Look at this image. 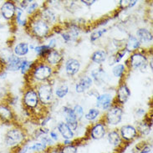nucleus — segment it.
I'll return each instance as SVG.
<instances>
[{
	"mask_svg": "<svg viewBox=\"0 0 153 153\" xmlns=\"http://www.w3.org/2000/svg\"><path fill=\"white\" fill-rule=\"evenodd\" d=\"M137 1H120V5L122 8H131L137 4Z\"/></svg>",
	"mask_w": 153,
	"mask_h": 153,
	"instance_id": "obj_39",
	"label": "nucleus"
},
{
	"mask_svg": "<svg viewBox=\"0 0 153 153\" xmlns=\"http://www.w3.org/2000/svg\"><path fill=\"white\" fill-rule=\"evenodd\" d=\"M28 150H29V147H26V146H25V147H24L23 149L19 150L16 153H26Z\"/></svg>",
	"mask_w": 153,
	"mask_h": 153,
	"instance_id": "obj_45",
	"label": "nucleus"
},
{
	"mask_svg": "<svg viewBox=\"0 0 153 153\" xmlns=\"http://www.w3.org/2000/svg\"><path fill=\"white\" fill-rule=\"evenodd\" d=\"M125 71H126V67H125L124 65H117L116 66L113 68V75H115L116 77H122V75L125 73Z\"/></svg>",
	"mask_w": 153,
	"mask_h": 153,
	"instance_id": "obj_30",
	"label": "nucleus"
},
{
	"mask_svg": "<svg viewBox=\"0 0 153 153\" xmlns=\"http://www.w3.org/2000/svg\"><path fill=\"white\" fill-rule=\"evenodd\" d=\"M150 65H151V69H152V59L151 60V63H150Z\"/></svg>",
	"mask_w": 153,
	"mask_h": 153,
	"instance_id": "obj_48",
	"label": "nucleus"
},
{
	"mask_svg": "<svg viewBox=\"0 0 153 153\" xmlns=\"http://www.w3.org/2000/svg\"><path fill=\"white\" fill-rule=\"evenodd\" d=\"M82 2L85 4H86V5H91V4L95 3V0H93V1H82Z\"/></svg>",
	"mask_w": 153,
	"mask_h": 153,
	"instance_id": "obj_46",
	"label": "nucleus"
},
{
	"mask_svg": "<svg viewBox=\"0 0 153 153\" xmlns=\"http://www.w3.org/2000/svg\"><path fill=\"white\" fill-rule=\"evenodd\" d=\"M31 31L34 36L38 38H44L50 32V27L48 24H46L45 21L40 19H36L31 24Z\"/></svg>",
	"mask_w": 153,
	"mask_h": 153,
	"instance_id": "obj_3",
	"label": "nucleus"
},
{
	"mask_svg": "<svg viewBox=\"0 0 153 153\" xmlns=\"http://www.w3.org/2000/svg\"><path fill=\"white\" fill-rule=\"evenodd\" d=\"M24 103L27 107H36L39 104L37 92H35L33 90H29L24 95Z\"/></svg>",
	"mask_w": 153,
	"mask_h": 153,
	"instance_id": "obj_10",
	"label": "nucleus"
},
{
	"mask_svg": "<svg viewBox=\"0 0 153 153\" xmlns=\"http://www.w3.org/2000/svg\"><path fill=\"white\" fill-rule=\"evenodd\" d=\"M72 110H73V112L75 114V117L77 118V120H80L84 116V110H83L82 106L79 105H75Z\"/></svg>",
	"mask_w": 153,
	"mask_h": 153,
	"instance_id": "obj_32",
	"label": "nucleus"
},
{
	"mask_svg": "<svg viewBox=\"0 0 153 153\" xmlns=\"http://www.w3.org/2000/svg\"><path fill=\"white\" fill-rule=\"evenodd\" d=\"M141 45V43L138 40V39L133 35H130L126 44V50L133 52L135 50H137Z\"/></svg>",
	"mask_w": 153,
	"mask_h": 153,
	"instance_id": "obj_21",
	"label": "nucleus"
},
{
	"mask_svg": "<svg viewBox=\"0 0 153 153\" xmlns=\"http://www.w3.org/2000/svg\"><path fill=\"white\" fill-rule=\"evenodd\" d=\"M80 69V64L77 59H71L67 60L65 64V71L69 75H75L77 74Z\"/></svg>",
	"mask_w": 153,
	"mask_h": 153,
	"instance_id": "obj_16",
	"label": "nucleus"
},
{
	"mask_svg": "<svg viewBox=\"0 0 153 153\" xmlns=\"http://www.w3.org/2000/svg\"><path fill=\"white\" fill-rule=\"evenodd\" d=\"M33 65V62L32 61H28V60H24V62L22 64L20 68L21 73L23 75H25L28 71H29V70L31 69V67Z\"/></svg>",
	"mask_w": 153,
	"mask_h": 153,
	"instance_id": "obj_33",
	"label": "nucleus"
},
{
	"mask_svg": "<svg viewBox=\"0 0 153 153\" xmlns=\"http://www.w3.org/2000/svg\"><path fill=\"white\" fill-rule=\"evenodd\" d=\"M91 75H92L93 79H95L96 84L98 83L99 85L103 83L105 81V79L106 77L105 72L102 69H95L94 71H91Z\"/></svg>",
	"mask_w": 153,
	"mask_h": 153,
	"instance_id": "obj_25",
	"label": "nucleus"
},
{
	"mask_svg": "<svg viewBox=\"0 0 153 153\" xmlns=\"http://www.w3.org/2000/svg\"><path fill=\"white\" fill-rule=\"evenodd\" d=\"M50 138L54 140V141H57V140H58V134H57V132H55V131H51V132H50Z\"/></svg>",
	"mask_w": 153,
	"mask_h": 153,
	"instance_id": "obj_42",
	"label": "nucleus"
},
{
	"mask_svg": "<svg viewBox=\"0 0 153 153\" xmlns=\"http://www.w3.org/2000/svg\"><path fill=\"white\" fill-rule=\"evenodd\" d=\"M46 145L44 143H35L29 147V150H33V151H44Z\"/></svg>",
	"mask_w": 153,
	"mask_h": 153,
	"instance_id": "obj_37",
	"label": "nucleus"
},
{
	"mask_svg": "<svg viewBox=\"0 0 153 153\" xmlns=\"http://www.w3.org/2000/svg\"><path fill=\"white\" fill-rule=\"evenodd\" d=\"M0 153H11V152L7 151V150H1V151H0Z\"/></svg>",
	"mask_w": 153,
	"mask_h": 153,
	"instance_id": "obj_47",
	"label": "nucleus"
},
{
	"mask_svg": "<svg viewBox=\"0 0 153 153\" xmlns=\"http://www.w3.org/2000/svg\"><path fill=\"white\" fill-rule=\"evenodd\" d=\"M29 46L27 43H24V42H21L17 44L16 45L14 46L13 50V54L14 55H16L18 57H22L24 55L29 53Z\"/></svg>",
	"mask_w": 153,
	"mask_h": 153,
	"instance_id": "obj_19",
	"label": "nucleus"
},
{
	"mask_svg": "<svg viewBox=\"0 0 153 153\" xmlns=\"http://www.w3.org/2000/svg\"><path fill=\"white\" fill-rule=\"evenodd\" d=\"M64 113L65 116V121H66L67 126L72 130V131H75L78 126V120L75 117V114L73 112V110L70 107H64Z\"/></svg>",
	"mask_w": 153,
	"mask_h": 153,
	"instance_id": "obj_8",
	"label": "nucleus"
},
{
	"mask_svg": "<svg viewBox=\"0 0 153 153\" xmlns=\"http://www.w3.org/2000/svg\"><path fill=\"white\" fill-rule=\"evenodd\" d=\"M107 138L110 144H111L112 146H117L120 145V141H121L119 133L117 132V131H115L108 133Z\"/></svg>",
	"mask_w": 153,
	"mask_h": 153,
	"instance_id": "obj_26",
	"label": "nucleus"
},
{
	"mask_svg": "<svg viewBox=\"0 0 153 153\" xmlns=\"http://www.w3.org/2000/svg\"><path fill=\"white\" fill-rule=\"evenodd\" d=\"M41 19L45 21L46 24H50V23H54L55 21L56 16L52 10H50V8H45L41 13Z\"/></svg>",
	"mask_w": 153,
	"mask_h": 153,
	"instance_id": "obj_23",
	"label": "nucleus"
},
{
	"mask_svg": "<svg viewBox=\"0 0 153 153\" xmlns=\"http://www.w3.org/2000/svg\"><path fill=\"white\" fill-rule=\"evenodd\" d=\"M24 59L21 57H18L14 54H12L10 58L8 59L7 64L4 66V70L8 71H19L21 65L24 62Z\"/></svg>",
	"mask_w": 153,
	"mask_h": 153,
	"instance_id": "obj_7",
	"label": "nucleus"
},
{
	"mask_svg": "<svg viewBox=\"0 0 153 153\" xmlns=\"http://www.w3.org/2000/svg\"><path fill=\"white\" fill-rule=\"evenodd\" d=\"M105 131H106L105 126H104V124L97 123L91 129V137L95 140L101 139L105 135Z\"/></svg>",
	"mask_w": 153,
	"mask_h": 153,
	"instance_id": "obj_17",
	"label": "nucleus"
},
{
	"mask_svg": "<svg viewBox=\"0 0 153 153\" xmlns=\"http://www.w3.org/2000/svg\"><path fill=\"white\" fill-rule=\"evenodd\" d=\"M138 130H139V131H140L141 134H143V135H147V134H149V132L151 131V127H150V126H148L146 123L143 122V123H141V124L139 125Z\"/></svg>",
	"mask_w": 153,
	"mask_h": 153,
	"instance_id": "obj_35",
	"label": "nucleus"
},
{
	"mask_svg": "<svg viewBox=\"0 0 153 153\" xmlns=\"http://www.w3.org/2000/svg\"><path fill=\"white\" fill-rule=\"evenodd\" d=\"M131 96V91L126 84H121L117 90V100L120 104H125Z\"/></svg>",
	"mask_w": 153,
	"mask_h": 153,
	"instance_id": "obj_13",
	"label": "nucleus"
},
{
	"mask_svg": "<svg viewBox=\"0 0 153 153\" xmlns=\"http://www.w3.org/2000/svg\"><path fill=\"white\" fill-rule=\"evenodd\" d=\"M126 53V49L125 50H121L120 51H118L117 53H116V56H114V58H115V60H114V62L115 63H119L121 60V59L124 57V55Z\"/></svg>",
	"mask_w": 153,
	"mask_h": 153,
	"instance_id": "obj_38",
	"label": "nucleus"
},
{
	"mask_svg": "<svg viewBox=\"0 0 153 153\" xmlns=\"http://www.w3.org/2000/svg\"><path fill=\"white\" fill-rule=\"evenodd\" d=\"M137 129L132 126L126 125L120 128V135L123 139L126 141H131L137 137Z\"/></svg>",
	"mask_w": 153,
	"mask_h": 153,
	"instance_id": "obj_15",
	"label": "nucleus"
},
{
	"mask_svg": "<svg viewBox=\"0 0 153 153\" xmlns=\"http://www.w3.org/2000/svg\"><path fill=\"white\" fill-rule=\"evenodd\" d=\"M122 115H123L122 109L118 105H114L110 108L106 113V116H105L106 122L112 126L118 125L121 121Z\"/></svg>",
	"mask_w": 153,
	"mask_h": 153,
	"instance_id": "obj_4",
	"label": "nucleus"
},
{
	"mask_svg": "<svg viewBox=\"0 0 153 153\" xmlns=\"http://www.w3.org/2000/svg\"><path fill=\"white\" fill-rule=\"evenodd\" d=\"M68 92H69L68 86L65 85H63L57 87V89L55 91V94H56L57 97H59V98H64L68 94Z\"/></svg>",
	"mask_w": 153,
	"mask_h": 153,
	"instance_id": "obj_29",
	"label": "nucleus"
},
{
	"mask_svg": "<svg viewBox=\"0 0 153 153\" xmlns=\"http://www.w3.org/2000/svg\"><path fill=\"white\" fill-rule=\"evenodd\" d=\"M42 141H43V143L44 144H49V145H51L53 143V141L51 140V138L49 137H44L42 138Z\"/></svg>",
	"mask_w": 153,
	"mask_h": 153,
	"instance_id": "obj_41",
	"label": "nucleus"
},
{
	"mask_svg": "<svg viewBox=\"0 0 153 153\" xmlns=\"http://www.w3.org/2000/svg\"><path fill=\"white\" fill-rule=\"evenodd\" d=\"M112 96L110 94H103L97 97L96 106L98 109L106 111L111 107Z\"/></svg>",
	"mask_w": 153,
	"mask_h": 153,
	"instance_id": "obj_11",
	"label": "nucleus"
},
{
	"mask_svg": "<svg viewBox=\"0 0 153 153\" xmlns=\"http://www.w3.org/2000/svg\"><path fill=\"white\" fill-rule=\"evenodd\" d=\"M107 58V53L105 50H97L91 56V60L96 64L103 63Z\"/></svg>",
	"mask_w": 153,
	"mask_h": 153,
	"instance_id": "obj_24",
	"label": "nucleus"
},
{
	"mask_svg": "<svg viewBox=\"0 0 153 153\" xmlns=\"http://www.w3.org/2000/svg\"><path fill=\"white\" fill-rule=\"evenodd\" d=\"M16 5L12 1H6L0 8L1 15L6 20H11L15 16Z\"/></svg>",
	"mask_w": 153,
	"mask_h": 153,
	"instance_id": "obj_6",
	"label": "nucleus"
},
{
	"mask_svg": "<svg viewBox=\"0 0 153 153\" xmlns=\"http://www.w3.org/2000/svg\"><path fill=\"white\" fill-rule=\"evenodd\" d=\"M38 8V4L37 3H32V4H30L28 6V8H27V13H29V14H31V13H33Z\"/></svg>",
	"mask_w": 153,
	"mask_h": 153,
	"instance_id": "obj_40",
	"label": "nucleus"
},
{
	"mask_svg": "<svg viewBox=\"0 0 153 153\" xmlns=\"http://www.w3.org/2000/svg\"><path fill=\"white\" fill-rule=\"evenodd\" d=\"M15 19L18 25L25 26L26 25V18L24 13V10L19 7H16V12H15Z\"/></svg>",
	"mask_w": 153,
	"mask_h": 153,
	"instance_id": "obj_27",
	"label": "nucleus"
},
{
	"mask_svg": "<svg viewBox=\"0 0 153 153\" xmlns=\"http://www.w3.org/2000/svg\"><path fill=\"white\" fill-rule=\"evenodd\" d=\"M138 40L142 43H149L152 41V33L146 29H139L137 31Z\"/></svg>",
	"mask_w": 153,
	"mask_h": 153,
	"instance_id": "obj_20",
	"label": "nucleus"
},
{
	"mask_svg": "<svg viewBox=\"0 0 153 153\" xmlns=\"http://www.w3.org/2000/svg\"><path fill=\"white\" fill-rule=\"evenodd\" d=\"M38 97L39 100H40V102L44 105L51 104L54 99V94L51 85L48 84L41 85L38 89Z\"/></svg>",
	"mask_w": 153,
	"mask_h": 153,
	"instance_id": "obj_2",
	"label": "nucleus"
},
{
	"mask_svg": "<svg viewBox=\"0 0 153 153\" xmlns=\"http://www.w3.org/2000/svg\"><path fill=\"white\" fill-rule=\"evenodd\" d=\"M151 151H152V147L150 146H146L142 149V151L140 153H150Z\"/></svg>",
	"mask_w": 153,
	"mask_h": 153,
	"instance_id": "obj_43",
	"label": "nucleus"
},
{
	"mask_svg": "<svg viewBox=\"0 0 153 153\" xmlns=\"http://www.w3.org/2000/svg\"><path fill=\"white\" fill-rule=\"evenodd\" d=\"M55 45H56V40H55L54 39H51V40H50V44L48 45V46L50 47L51 50H53V48H54Z\"/></svg>",
	"mask_w": 153,
	"mask_h": 153,
	"instance_id": "obj_44",
	"label": "nucleus"
},
{
	"mask_svg": "<svg viewBox=\"0 0 153 153\" xmlns=\"http://www.w3.org/2000/svg\"><path fill=\"white\" fill-rule=\"evenodd\" d=\"M25 135L24 131L18 128L9 129L4 135V143L7 147L15 148L25 141Z\"/></svg>",
	"mask_w": 153,
	"mask_h": 153,
	"instance_id": "obj_1",
	"label": "nucleus"
},
{
	"mask_svg": "<svg viewBox=\"0 0 153 153\" xmlns=\"http://www.w3.org/2000/svg\"><path fill=\"white\" fill-rule=\"evenodd\" d=\"M93 84V79L90 76H84L78 81L75 85V91L77 93H83L87 91Z\"/></svg>",
	"mask_w": 153,
	"mask_h": 153,
	"instance_id": "obj_14",
	"label": "nucleus"
},
{
	"mask_svg": "<svg viewBox=\"0 0 153 153\" xmlns=\"http://www.w3.org/2000/svg\"><path fill=\"white\" fill-rule=\"evenodd\" d=\"M57 128H58L59 133L61 134L63 138H65V140H71L74 137L73 131L67 126L66 123L59 122L57 126Z\"/></svg>",
	"mask_w": 153,
	"mask_h": 153,
	"instance_id": "obj_18",
	"label": "nucleus"
},
{
	"mask_svg": "<svg viewBox=\"0 0 153 153\" xmlns=\"http://www.w3.org/2000/svg\"><path fill=\"white\" fill-rule=\"evenodd\" d=\"M52 68L50 67L49 65H38L34 70H33V75L34 79H36L37 80H46L50 78L51 75H52Z\"/></svg>",
	"mask_w": 153,
	"mask_h": 153,
	"instance_id": "obj_5",
	"label": "nucleus"
},
{
	"mask_svg": "<svg viewBox=\"0 0 153 153\" xmlns=\"http://www.w3.org/2000/svg\"><path fill=\"white\" fill-rule=\"evenodd\" d=\"M61 153H77V148L74 146H65L61 150Z\"/></svg>",
	"mask_w": 153,
	"mask_h": 153,
	"instance_id": "obj_36",
	"label": "nucleus"
},
{
	"mask_svg": "<svg viewBox=\"0 0 153 153\" xmlns=\"http://www.w3.org/2000/svg\"><path fill=\"white\" fill-rule=\"evenodd\" d=\"M46 59L51 65H57V64H59L61 61L62 55L57 50H51L49 54L46 56Z\"/></svg>",
	"mask_w": 153,
	"mask_h": 153,
	"instance_id": "obj_22",
	"label": "nucleus"
},
{
	"mask_svg": "<svg viewBox=\"0 0 153 153\" xmlns=\"http://www.w3.org/2000/svg\"><path fill=\"white\" fill-rule=\"evenodd\" d=\"M130 60H131V65L135 70L142 69L143 67L146 66L147 62L146 57L141 53H134L131 56Z\"/></svg>",
	"mask_w": 153,
	"mask_h": 153,
	"instance_id": "obj_9",
	"label": "nucleus"
},
{
	"mask_svg": "<svg viewBox=\"0 0 153 153\" xmlns=\"http://www.w3.org/2000/svg\"><path fill=\"white\" fill-rule=\"evenodd\" d=\"M34 51L36 52V54L40 56V57H46L50 51L51 49L48 45H41V46H37L34 48Z\"/></svg>",
	"mask_w": 153,
	"mask_h": 153,
	"instance_id": "obj_28",
	"label": "nucleus"
},
{
	"mask_svg": "<svg viewBox=\"0 0 153 153\" xmlns=\"http://www.w3.org/2000/svg\"><path fill=\"white\" fill-rule=\"evenodd\" d=\"M13 119V113L10 106L5 103L0 104V120L3 122H10Z\"/></svg>",
	"mask_w": 153,
	"mask_h": 153,
	"instance_id": "obj_12",
	"label": "nucleus"
},
{
	"mask_svg": "<svg viewBox=\"0 0 153 153\" xmlns=\"http://www.w3.org/2000/svg\"><path fill=\"white\" fill-rule=\"evenodd\" d=\"M106 32V29H100V30H96L95 31L94 33H92L91 35V40L92 42L95 41L96 39H98L100 38L101 37L102 35H103L104 33Z\"/></svg>",
	"mask_w": 153,
	"mask_h": 153,
	"instance_id": "obj_34",
	"label": "nucleus"
},
{
	"mask_svg": "<svg viewBox=\"0 0 153 153\" xmlns=\"http://www.w3.org/2000/svg\"><path fill=\"white\" fill-rule=\"evenodd\" d=\"M99 114H100L99 110L95 109V108L91 109V110H90V111L85 114V119L88 120H94L98 117Z\"/></svg>",
	"mask_w": 153,
	"mask_h": 153,
	"instance_id": "obj_31",
	"label": "nucleus"
}]
</instances>
